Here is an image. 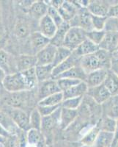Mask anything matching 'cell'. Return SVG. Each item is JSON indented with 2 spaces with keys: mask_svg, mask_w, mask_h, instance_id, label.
Returning a JSON list of instances; mask_svg holds the SVG:
<instances>
[{
  "mask_svg": "<svg viewBox=\"0 0 118 147\" xmlns=\"http://www.w3.org/2000/svg\"><path fill=\"white\" fill-rule=\"evenodd\" d=\"M77 111L78 117L95 125L102 117L101 105L86 94L83 96L82 104Z\"/></svg>",
  "mask_w": 118,
  "mask_h": 147,
  "instance_id": "6da1fadb",
  "label": "cell"
},
{
  "mask_svg": "<svg viewBox=\"0 0 118 147\" xmlns=\"http://www.w3.org/2000/svg\"><path fill=\"white\" fill-rule=\"evenodd\" d=\"M2 85L4 88L10 93L30 90L21 73L18 71L7 74L2 81Z\"/></svg>",
  "mask_w": 118,
  "mask_h": 147,
  "instance_id": "7a4b0ae2",
  "label": "cell"
},
{
  "mask_svg": "<svg viewBox=\"0 0 118 147\" xmlns=\"http://www.w3.org/2000/svg\"><path fill=\"white\" fill-rule=\"evenodd\" d=\"M86 31L79 27H71L69 29L64 40L63 47L73 52L84 41L86 38Z\"/></svg>",
  "mask_w": 118,
  "mask_h": 147,
  "instance_id": "3957f363",
  "label": "cell"
},
{
  "mask_svg": "<svg viewBox=\"0 0 118 147\" xmlns=\"http://www.w3.org/2000/svg\"><path fill=\"white\" fill-rule=\"evenodd\" d=\"M93 15L86 7H81L77 13L69 22L71 27H79L86 30V32L93 30Z\"/></svg>",
  "mask_w": 118,
  "mask_h": 147,
  "instance_id": "277c9868",
  "label": "cell"
},
{
  "mask_svg": "<svg viewBox=\"0 0 118 147\" xmlns=\"http://www.w3.org/2000/svg\"><path fill=\"white\" fill-rule=\"evenodd\" d=\"M9 116L19 129L27 132L31 129L30 115L21 108H12L9 112Z\"/></svg>",
  "mask_w": 118,
  "mask_h": 147,
  "instance_id": "5b68a950",
  "label": "cell"
},
{
  "mask_svg": "<svg viewBox=\"0 0 118 147\" xmlns=\"http://www.w3.org/2000/svg\"><path fill=\"white\" fill-rule=\"evenodd\" d=\"M60 112H61V107L57 109L53 114L48 116L43 117L42 119L41 132L44 135L45 133L52 135L53 131H55L57 129H60Z\"/></svg>",
  "mask_w": 118,
  "mask_h": 147,
  "instance_id": "8992f818",
  "label": "cell"
},
{
  "mask_svg": "<svg viewBox=\"0 0 118 147\" xmlns=\"http://www.w3.org/2000/svg\"><path fill=\"white\" fill-rule=\"evenodd\" d=\"M57 47L49 44L35 55L37 65H53Z\"/></svg>",
  "mask_w": 118,
  "mask_h": 147,
  "instance_id": "52a82bcc",
  "label": "cell"
},
{
  "mask_svg": "<svg viewBox=\"0 0 118 147\" xmlns=\"http://www.w3.org/2000/svg\"><path fill=\"white\" fill-rule=\"evenodd\" d=\"M39 83H40V85H39L38 91V102L49 96L62 92L56 80L51 79V80L39 82Z\"/></svg>",
  "mask_w": 118,
  "mask_h": 147,
  "instance_id": "ba28073f",
  "label": "cell"
},
{
  "mask_svg": "<svg viewBox=\"0 0 118 147\" xmlns=\"http://www.w3.org/2000/svg\"><path fill=\"white\" fill-rule=\"evenodd\" d=\"M81 59H82V57L78 56L75 52H72L70 57L67 58L64 62L59 64L58 65L54 68L53 72H52L53 79H55L57 77H58L60 74L69 70V69H72L73 67L79 65Z\"/></svg>",
  "mask_w": 118,
  "mask_h": 147,
  "instance_id": "9c48e42d",
  "label": "cell"
},
{
  "mask_svg": "<svg viewBox=\"0 0 118 147\" xmlns=\"http://www.w3.org/2000/svg\"><path fill=\"white\" fill-rule=\"evenodd\" d=\"M81 7L76 1H64L58 11L64 22H70Z\"/></svg>",
  "mask_w": 118,
  "mask_h": 147,
  "instance_id": "30bf717a",
  "label": "cell"
},
{
  "mask_svg": "<svg viewBox=\"0 0 118 147\" xmlns=\"http://www.w3.org/2000/svg\"><path fill=\"white\" fill-rule=\"evenodd\" d=\"M86 95L91 97L93 100L100 105H101L102 104L104 103L111 96L109 90L105 87L103 84L96 87L88 88Z\"/></svg>",
  "mask_w": 118,
  "mask_h": 147,
  "instance_id": "8fae6325",
  "label": "cell"
},
{
  "mask_svg": "<svg viewBox=\"0 0 118 147\" xmlns=\"http://www.w3.org/2000/svg\"><path fill=\"white\" fill-rule=\"evenodd\" d=\"M80 65L87 74L98 69H103L102 63L95 53L82 57Z\"/></svg>",
  "mask_w": 118,
  "mask_h": 147,
  "instance_id": "7c38bea8",
  "label": "cell"
},
{
  "mask_svg": "<svg viewBox=\"0 0 118 147\" xmlns=\"http://www.w3.org/2000/svg\"><path fill=\"white\" fill-rule=\"evenodd\" d=\"M102 116L118 119V96H111L101 105Z\"/></svg>",
  "mask_w": 118,
  "mask_h": 147,
  "instance_id": "4fadbf2b",
  "label": "cell"
},
{
  "mask_svg": "<svg viewBox=\"0 0 118 147\" xmlns=\"http://www.w3.org/2000/svg\"><path fill=\"white\" fill-rule=\"evenodd\" d=\"M57 30V25L48 14L39 21V32L47 38L51 40L54 36Z\"/></svg>",
  "mask_w": 118,
  "mask_h": 147,
  "instance_id": "5bb4252c",
  "label": "cell"
},
{
  "mask_svg": "<svg viewBox=\"0 0 118 147\" xmlns=\"http://www.w3.org/2000/svg\"><path fill=\"white\" fill-rule=\"evenodd\" d=\"M78 117V111L76 110L63 108L61 107L60 119V129L61 131L65 130L70 127Z\"/></svg>",
  "mask_w": 118,
  "mask_h": 147,
  "instance_id": "9a60e30c",
  "label": "cell"
},
{
  "mask_svg": "<svg viewBox=\"0 0 118 147\" xmlns=\"http://www.w3.org/2000/svg\"><path fill=\"white\" fill-rule=\"evenodd\" d=\"M108 71L106 69H98L89 73L86 76V80L85 81L88 88L96 87L103 84L108 74Z\"/></svg>",
  "mask_w": 118,
  "mask_h": 147,
  "instance_id": "2e32d148",
  "label": "cell"
},
{
  "mask_svg": "<svg viewBox=\"0 0 118 147\" xmlns=\"http://www.w3.org/2000/svg\"><path fill=\"white\" fill-rule=\"evenodd\" d=\"M110 5H111L107 1H90L88 7L86 8L92 15L107 17Z\"/></svg>",
  "mask_w": 118,
  "mask_h": 147,
  "instance_id": "e0dca14e",
  "label": "cell"
},
{
  "mask_svg": "<svg viewBox=\"0 0 118 147\" xmlns=\"http://www.w3.org/2000/svg\"><path fill=\"white\" fill-rule=\"evenodd\" d=\"M118 47V32H106L103 40L99 45V49L107 52H113Z\"/></svg>",
  "mask_w": 118,
  "mask_h": 147,
  "instance_id": "ac0fdd59",
  "label": "cell"
},
{
  "mask_svg": "<svg viewBox=\"0 0 118 147\" xmlns=\"http://www.w3.org/2000/svg\"><path fill=\"white\" fill-rule=\"evenodd\" d=\"M49 5L44 1H35L29 8L30 16L35 18H38L39 21L43 17L48 14V9Z\"/></svg>",
  "mask_w": 118,
  "mask_h": 147,
  "instance_id": "d6986e66",
  "label": "cell"
},
{
  "mask_svg": "<svg viewBox=\"0 0 118 147\" xmlns=\"http://www.w3.org/2000/svg\"><path fill=\"white\" fill-rule=\"evenodd\" d=\"M70 28V25L69 22H64L60 27H57V32L55 33L54 36L51 39L50 44L56 47H63L65 36Z\"/></svg>",
  "mask_w": 118,
  "mask_h": 147,
  "instance_id": "ffe728a7",
  "label": "cell"
},
{
  "mask_svg": "<svg viewBox=\"0 0 118 147\" xmlns=\"http://www.w3.org/2000/svg\"><path fill=\"white\" fill-rule=\"evenodd\" d=\"M50 39L42 35L39 31L35 32L30 35V44L36 54L50 44Z\"/></svg>",
  "mask_w": 118,
  "mask_h": 147,
  "instance_id": "44dd1931",
  "label": "cell"
},
{
  "mask_svg": "<svg viewBox=\"0 0 118 147\" xmlns=\"http://www.w3.org/2000/svg\"><path fill=\"white\" fill-rule=\"evenodd\" d=\"M86 76H87V74L84 71L82 66L79 65L63 72L54 80H57L60 78H70L78 80L82 82H85L86 80Z\"/></svg>",
  "mask_w": 118,
  "mask_h": 147,
  "instance_id": "7402d4cb",
  "label": "cell"
},
{
  "mask_svg": "<svg viewBox=\"0 0 118 147\" xmlns=\"http://www.w3.org/2000/svg\"><path fill=\"white\" fill-rule=\"evenodd\" d=\"M88 90V87L85 82H81L78 85H74L70 88L63 91L64 99H70V98H76V97H81L86 95Z\"/></svg>",
  "mask_w": 118,
  "mask_h": 147,
  "instance_id": "603a6c76",
  "label": "cell"
},
{
  "mask_svg": "<svg viewBox=\"0 0 118 147\" xmlns=\"http://www.w3.org/2000/svg\"><path fill=\"white\" fill-rule=\"evenodd\" d=\"M28 91L30 90L11 93V95L5 99V103L13 108H20L23 105V104H24V102L27 101Z\"/></svg>",
  "mask_w": 118,
  "mask_h": 147,
  "instance_id": "cb8c5ba5",
  "label": "cell"
},
{
  "mask_svg": "<svg viewBox=\"0 0 118 147\" xmlns=\"http://www.w3.org/2000/svg\"><path fill=\"white\" fill-rule=\"evenodd\" d=\"M37 66V59L35 55H20L17 61V69L18 72H21L27 69Z\"/></svg>",
  "mask_w": 118,
  "mask_h": 147,
  "instance_id": "d4e9b609",
  "label": "cell"
},
{
  "mask_svg": "<svg viewBox=\"0 0 118 147\" xmlns=\"http://www.w3.org/2000/svg\"><path fill=\"white\" fill-rule=\"evenodd\" d=\"M103 85L111 96H118V75L111 69L108 71Z\"/></svg>",
  "mask_w": 118,
  "mask_h": 147,
  "instance_id": "484cf974",
  "label": "cell"
},
{
  "mask_svg": "<svg viewBox=\"0 0 118 147\" xmlns=\"http://www.w3.org/2000/svg\"><path fill=\"white\" fill-rule=\"evenodd\" d=\"M101 129L98 126V123L96 125L90 128L86 133L83 136V137L81 138L79 142L83 146H86L93 147L95 141L98 137V134L100 132Z\"/></svg>",
  "mask_w": 118,
  "mask_h": 147,
  "instance_id": "4316f807",
  "label": "cell"
},
{
  "mask_svg": "<svg viewBox=\"0 0 118 147\" xmlns=\"http://www.w3.org/2000/svg\"><path fill=\"white\" fill-rule=\"evenodd\" d=\"M98 49H99V46L95 44L93 42L89 40V39H86L73 52H75L80 57H83V56H86V55L95 53Z\"/></svg>",
  "mask_w": 118,
  "mask_h": 147,
  "instance_id": "83f0119b",
  "label": "cell"
},
{
  "mask_svg": "<svg viewBox=\"0 0 118 147\" xmlns=\"http://www.w3.org/2000/svg\"><path fill=\"white\" fill-rule=\"evenodd\" d=\"M53 65H37L35 67L36 71L37 79L38 82H44V81L48 80L52 77V72L54 69Z\"/></svg>",
  "mask_w": 118,
  "mask_h": 147,
  "instance_id": "f1b7e54d",
  "label": "cell"
},
{
  "mask_svg": "<svg viewBox=\"0 0 118 147\" xmlns=\"http://www.w3.org/2000/svg\"><path fill=\"white\" fill-rule=\"evenodd\" d=\"M113 139L114 133L101 130L93 147H111Z\"/></svg>",
  "mask_w": 118,
  "mask_h": 147,
  "instance_id": "f546056e",
  "label": "cell"
},
{
  "mask_svg": "<svg viewBox=\"0 0 118 147\" xmlns=\"http://www.w3.org/2000/svg\"><path fill=\"white\" fill-rule=\"evenodd\" d=\"M27 144H34L40 146H43L45 138L43 136L41 130L35 129H30V130L27 132Z\"/></svg>",
  "mask_w": 118,
  "mask_h": 147,
  "instance_id": "4dcf8cb0",
  "label": "cell"
},
{
  "mask_svg": "<svg viewBox=\"0 0 118 147\" xmlns=\"http://www.w3.org/2000/svg\"><path fill=\"white\" fill-rule=\"evenodd\" d=\"M63 93L60 92L52 96L46 97L45 99L39 101L38 103V106H58L61 105L62 102H63Z\"/></svg>",
  "mask_w": 118,
  "mask_h": 147,
  "instance_id": "1f68e13d",
  "label": "cell"
},
{
  "mask_svg": "<svg viewBox=\"0 0 118 147\" xmlns=\"http://www.w3.org/2000/svg\"><path fill=\"white\" fill-rule=\"evenodd\" d=\"M116 124L117 120L111 119L109 117H107V116H102L101 119L98 122V124L100 127L101 130L111 132V133L115 132Z\"/></svg>",
  "mask_w": 118,
  "mask_h": 147,
  "instance_id": "d6a6232c",
  "label": "cell"
},
{
  "mask_svg": "<svg viewBox=\"0 0 118 147\" xmlns=\"http://www.w3.org/2000/svg\"><path fill=\"white\" fill-rule=\"evenodd\" d=\"M21 73L24 80H25V82L30 90L35 87L37 82H38V79H37L35 67V68H32V69H27L26 71H23Z\"/></svg>",
  "mask_w": 118,
  "mask_h": 147,
  "instance_id": "836d02e7",
  "label": "cell"
},
{
  "mask_svg": "<svg viewBox=\"0 0 118 147\" xmlns=\"http://www.w3.org/2000/svg\"><path fill=\"white\" fill-rule=\"evenodd\" d=\"M72 52H73L72 51L65 48V47H57V52H56V54H55L54 60L53 63L54 67L57 66L59 64L64 62L67 58L70 57Z\"/></svg>",
  "mask_w": 118,
  "mask_h": 147,
  "instance_id": "e575fe53",
  "label": "cell"
},
{
  "mask_svg": "<svg viewBox=\"0 0 118 147\" xmlns=\"http://www.w3.org/2000/svg\"><path fill=\"white\" fill-rule=\"evenodd\" d=\"M42 119H43V116L40 113L38 108L36 107L33 109L30 115V124L31 129L41 130Z\"/></svg>",
  "mask_w": 118,
  "mask_h": 147,
  "instance_id": "d590c367",
  "label": "cell"
},
{
  "mask_svg": "<svg viewBox=\"0 0 118 147\" xmlns=\"http://www.w3.org/2000/svg\"><path fill=\"white\" fill-rule=\"evenodd\" d=\"M0 124H2L11 134H17L16 129H15L17 126L14 124V122L13 121L10 116L1 111H0Z\"/></svg>",
  "mask_w": 118,
  "mask_h": 147,
  "instance_id": "8d00e7d4",
  "label": "cell"
},
{
  "mask_svg": "<svg viewBox=\"0 0 118 147\" xmlns=\"http://www.w3.org/2000/svg\"><path fill=\"white\" fill-rule=\"evenodd\" d=\"M106 34L105 30H93L86 32V38L96 45L99 46L103 40L104 35Z\"/></svg>",
  "mask_w": 118,
  "mask_h": 147,
  "instance_id": "74e56055",
  "label": "cell"
},
{
  "mask_svg": "<svg viewBox=\"0 0 118 147\" xmlns=\"http://www.w3.org/2000/svg\"><path fill=\"white\" fill-rule=\"evenodd\" d=\"M82 99H83V96L64 99L63 102L61 104V107L63 108L70 109V110H77L82 104Z\"/></svg>",
  "mask_w": 118,
  "mask_h": 147,
  "instance_id": "f35d334b",
  "label": "cell"
},
{
  "mask_svg": "<svg viewBox=\"0 0 118 147\" xmlns=\"http://www.w3.org/2000/svg\"><path fill=\"white\" fill-rule=\"evenodd\" d=\"M56 80L57 81V84H58L59 87H60L62 92L65 91V90L70 88L74 85H78V83L82 82V81L78 80H74V79L70 78H60Z\"/></svg>",
  "mask_w": 118,
  "mask_h": 147,
  "instance_id": "ab89813d",
  "label": "cell"
},
{
  "mask_svg": "<svg viewBox=\"0 0 118 147\" xmlns=\"http://www.w3.org/2000/svg\"><path fill=\"white\" fill-rule=\"evenodd\" d=\"M15 32L18 38H26L30 35V27L27 22L18 21L15 27Z\"/></svg>",
  "mask_w": 118,
  "mask_h": 147,
  "instance_id": "60d3db41",
  "label": "cell"
},
{
  "mask_svg": "<svg viewBox=\"0 0 118 147\" xmlns=\"http://www.w3.org/2000/svg\"><path fill=\"white\" fill-rule=\"evenodd\" d=\"M83 145L79 141H71L60 138L51 144L49 147H81Z\"/></svg>",
  "mask_w": 118,
  "mask_h": 147,
  "instance_id": "b9f144b4",
  "label": "cell"
},
{
  "mask_svg": "<svg viewBox=\"0 0 118 147\" xmlns=\"http://www.w3.org/2000/svg\"><path fill=\"white\" fill-rule=\"evenodd\" d=\"M48 15L52 19L54 22L55 23V24L57 25V27H60L62 24L63 23L64 21L62 19V18L60 16V13H59L58 10H57L56 8H54L52 6H49L48 9Z\"/></svg>",
  "mask_w": 118,
  "mask_h": 147,
  "instance_id": "7bdbcfd3",
  "label": "cell"
},
{
  "mask_svg": "<svg viewBox=\"0 0 118 147\" xmlns=\"http://www.w3.org/2000/svg\"><path fill=\"white\" fill-rule=\"evenodd\" d=\"M0 69L7 74H10L9 68V56L8 54L4 50H0Z\"/></svg>",
  "mask_w": 118,
  "mask_h": 147,
  "instance_id": "ee69618b",
  "label": "cell"
},
{
  "mask_svg": "<svg viewBox=\"0 0 118 147\" xmlns=\"http://www.w3.org/2000/svg\"><path fill=\"white\" fill-rule=\"evenodd\" d=\"M107 17L97 16L93 15V30H104L105 24L107 22Z\"/></svg>",
  "mask_w": 118,
  "mask_h": 147,
  "instance_id": "f6af8a7d",
  "label": "cell"
},
{
  "mask_svg": "<svg viewBox=\"0 0 118 147\" xmlns=\"http://www.w3.org/2000/svg\"><path fill=\"white\" fill-rule=\"evenodd\" d=\"M104 30L106 32H118V18H107Z\"/></svg>",
  "mask_w": 118,
  "mask_h": 147,
  "instance_id": "bcb514c9",
  "label": "cell"
},
{
  "mask_svg": "<svg viewBox=\"0 0 118 147\" xmlns=\"http://www.w3.org/2000/svg\"><path fill=\"white\" fill-rule=\"evenodd\" d=\"M61 107V105L58 106H38L37 107L38 110H39L40 113L41 114V115L43 117H45V116H48V115H50L52 114H53L56 111L58 108Z\"/></svg>",
  "mask_w": 118,
  "mask_h": 147,
  "instance_id": "7dc6e473",
  "label": "cell"
},
{
  "mask_svg": "<svg viewBox=\"0 0 118 147\" xmlns=\"http://www.w3.org/2000/svg\"><path fill=\"white\" fill-rule=\"evenodd\" d=\"M5 147H20V138L18 134H12L5 140Z\"/></svg>",
  "mask_w": 118,
  "mask_h": 147,
  "instance_id": "c3c4849f",
  "label": "cell"
},
{
  "mask_svg": "<svg viewBox=\"0 0 118 147\" xmlns=\"http://www.w3.org/2000/svg\"><path fill=\"white\" fill-rule=\"evenodd\" d=\"M111 70L118 75V47L113 52H111Z\"/></svg>",
  "mask_w": 118,
  "mask_h": 147,
  "instance_id": "681fc988",
  "label": "cell"
},
{
  "mask_svg": "<svg viewBox=\"0 0 118 147\" xmlns=\"http://www.w3.org/2000/svg\"><path fill=\"white\" fill-rule=\"evenodd\" d=\"M107 18H118V3L110 5Z\"/></svg>",
  "mask_w": 118,
  "mask_h": 147,
  "instance_id": "f907efd6",
  "label": "cell"
},
{
  "mask_svg": "<svg viewBox=\"0 0 118 147\" xmlns=\"http://www.w3.org/2000/svg\"><path fill=\"white\" fill-rule=\"evenodd\" d=\"M11 135L12 134L10 133V132H8L2 124H0V136H2L4 138L7 139V138L10 137Z\"/></svg>",
  "mask_w": 118,
  "mask_h": 147,
  "instance_id": "816d5d0a",
  "label": "cell"
},
{
  "mask_svg": "<svg viewBox=\"0 0 118 147\" xmlns=\"http://www.w3.org/2000/svg\"><path fill=\"white\" fill-rule=\"evenodd\" d=\"M117 143H118V119L117 120L116 128H115V132H114L113 142H112V144H111V147H115Z\"/></svg>",
  "mask_w": 118,
  "mask_h": 147,
  "instance_id": "f5cc1de1",
  "label": "cell"
},
{
  "mask_svg": "<svg viewBox=\"0 0 118 147\" xmlns=\"http://www.w3.org/2000/svg\"><path fill=\"white\" fill-rule=\"evenodd\" d=\"M5 76H6V74L5 73V71L2 69H0V83H2Z\"/></svg>",
  "mask_w": 118,
  "mask_h": 147,
  "instance_id": "db71d44e",
  "label": "cell"
},
{
  "mask_svg": "<svg viewBox=\"0 0 118 147\" xmlns=\"http://www.w3.org/2000/svg\"><path fill=\"white\" fill-rule=\"evenodd\" d=\"M25 147H43V146H38V145H34V144H27Z\"/></svg>",
  "mask_w": 118,
  "mask_h": 147,
  "instance_id": "11a10c76",
  "label": "cell"
},
{
  "mask_svg": "<svg viewBox=\"0 0 118 147\" xmlns=\"http://www.w3.org/2000/svg\"><path fill=\"white\" fill-rule=\"evenodd\" d=\"M5 140H6V139L4 138H2V136H0V144H4L5 142Z\"/></svg>",
  "mask_w": 118,
  "mask_h": 147,
  "instance_id": "9f6ffc18",
  "label": "cell"
},
{
  "mask_svg": "<svg viewBox=\"0 0 118 147\" xmlns=\"http://www.w3.org/2000/svg\"><path fill=\"white\" fill-rule=\"evenodd\" d=\"M81 147H90V146H82Z\"/></svg>",
  "mask_w": 118,
  "mask_h": 147,
  "instance_id": "6f0895ef",
  "label": "cell"
},
{
  "mask_svg": "<svg viewBox=\"0 0 118 147\" xmlns=\"http://www.w3.org/2000/svg\"><path fill=\"white\" fill-rule=\"evenodd\" d=\"M115 147H118V143H117V144H116V146H115Z\"/></svg>",
  "mask_w": 118,
  "mask_h": 147,
  "instance_id": "680465c9",
  "label": "cell"
},
{
  "mask_svg": "<svg viewBox=\"0 0 118 147\" xmlns=\"http://www.w3.org/2000/svg\"><path fill=\"white\" fill-rule=\"evenodd\" d=\"M2 144H0V147H2V146H2Z\"/></svg>",
  "mask_w": 118,
  "mask_h": 147,
  "instance_id": "91938a15",
  "label": "cell"
}]
</instances>
